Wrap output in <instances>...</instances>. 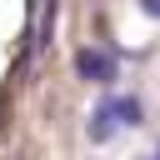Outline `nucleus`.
I'll return each mask as SVG.
<instances>
[{
	"instance_id": "6",
	"label": "nucleus",
	"mask_w": 160,
	"mask_h": 160,
	"mask_svg": "<svg viewBox=\"0 0 160 160\" xmlns=\"http://www.w3.org/2000/svg\"><path fill=\"white\" fill-rule=\"evenodd\" d=\"M155 155H160V150H155Z\"/></svg>"
},
{
	"instance_id": "5",
	"label": "nucleus",
	"mask_w": 160,
	"mask_h": 160,
	"mask_svg": "<svg viewBox=\"0 0 160 160\" xmlns=\"http://www.w3.org/2000/svg\"><path fill=\"white\" fill-rule=\"evenodd\" d=\"M145 160H160V155H145Z\"/></svg>"
},
{
	"instance_id": "4",
	"label": "nucleus",
	"mask_w": 160,
	"mask_h": 160,
	"mask_svg": "<svg viewBox=\"0 0 160 160\" xmlns=\"http://www.w3.org/2000/svg\"><path fill=\"white\" fill-rule=\"evenodd\" d=\"M140 10H145L150 20H160V0H140Z\"/></svg>"
},
{
	"instance_id": "2",
	"label": "nucleus",
	"mask_w": 160,
	"mask_h": 160,
	"mask_svg": "<svg viewBox=\"0 0 160 160\" xmlns=\"http://www.w3.org/2000/svg\"><path fill=\"white\" fill-rule=\"evenodd\" d=\"M120 130V115H115V100H100L95 105V115L85 120V135H90V145H105L110 135Z\"/></svg>"
},
{
	"instance_id": "3",
	"label": "nucleus",
	"mask_w": 160,
	"mask_h": 160,
	"mask_svg": "<svg viewBox=\"0 0 160 160\" xmlns=\"http://www.w3.org/2000/svg\"><path fill=\"white\" fill-rule=\"evenodd\" d=\"M115 115H120V130L145 125V105H140V95H115Z\"/></svg>"
},
{
	"instance_id": "1",
	"label": "nucleus",
	"mask_w": 160,
	"mask_h": 160,
	"mask_svg": "<svg viewBox=\"0 0 160 160\" xmlns=\"http://www.w3.org/2000/svg\"><path fill=\"white\" fill-rule=\"evenodd\" d=\"M75 75H80L85 85L110 90V85L120 80V55H115V50H100V45H80V50H75Z\"/></svg>"
}]
</instances>
